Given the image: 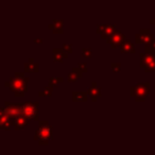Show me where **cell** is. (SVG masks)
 <instances>
[{
  "mask_svg": "<svg viewBox=\"0 0 155 155\" xmlns=\"http://www.w3.org/2000/svg\"><path fill=\"white\" fill-rule=\"evenodd\" d=\"M125 41V36L122 34V32L119 30H115V32L113 33V35L110 37V38H107V43L110 44V46H112V48H117L121 45H122L123 43H124Z\"/></svg>",
  "mask_w": 155,
  "mask_h": 155,
  "instance_id": "cell-7",
  "label": "cell"
},
{
  "mask_svg": "<svg viewBox=\"0 0 155 155\" xmlns=\"http://www.w3.org/2000/svg\"><path fill=\"white\" fill-rule=\"evenodd\" d=\"M29 121L26 119V117L20 115V116H17L16 118H14L13 120V125L15 127V130H21L24 127H26V125H28Z\"/></svg>",
  "mask_w": 155,
  "mask_h": 155,
  "instance_id": "cell-10",
  "label": "cell"
},
{
  "mask_svg": "<svg viewBox=\"0 0 155 155\" xmlns=\"http://www.w3.org/2000/svg\"><path fill=\"white\" fill-rule=\"evenodd\" d=\"M97 32L101 34V37L103 38H110L115 32L114 25H98Z\"/></svg>",
  "mask_w": 155,
  "mask_h": 155,
  "instance_id": "cell-8",
  "label": "cell"
},
{
  "mask_svg": "<svg viewBox=\"0 0 155 155\" xmlns=\"http://www.w3.org/2000/svg\"><path fill=\"white\" fill-rule=\"evenodd\" d=\"M86 93H87V95L91 96L93 101H96V100L98 99V97L101 96V89L97 88V87H89Z\"/></svg>",
  "mask_w": 155,
  "mask_h": 155,
  "instance_id": "cell-16",
  "label": "cell"
},
{
  "mask_svg": "<svg viewBox=\"0 0 155 155\" xmlns=\"http://www.w3.org/2000/svg\"><path fill=\"white\" fill-rule=\"evenodd\" d=\"M150 82H140L135 86L131 87L130 93L132 97L135 98L136 101H144L146 97L150 91Z\"/></svg>",
  "mask_w": 155,
  "mask_h": 155,
  "instance_id": "cell-3",
  "label": "cell"
},
{
  "mask_svg": "<svg viewBox=\"0 0 155 155\" xmlns=\"http://www.w3.org/2000/svg\"><path fill=\"white\" fill-rule=\"evenodd\" d=\"M39 127L36 131L34 136L35 140H38L39 144H48L50 139H52V135H53V129L51 125H49L48 121H41L39 120Z\"/></svg>",
  "mask_w": 155,
  "mask_h": 155,
  "instance_id": "cell-2",
  "label": "cell"
},
{
  "mask_svg": "<svg viewBox=\"0 0 155 155\" xmlns=\"http://www.w3.org/2000/svg\"><path fill=\"white\" fill-rule=\"evenodd\" d=\"M110 66H112V69L114 72H118V71H120V67H121V64L120 63H112L110 64Z\"/></svg>",
  "mask_w": 155,
  "mask_h": 155,
  "instance_id": "cell-22",
  "label": "cell"
},
{
  "mask_svg": "<svg viewBox=\"0 0 155 155\" xmlns=\"http://www.w3.org/2000/svg\"><path fill=\"white\" fill-rule=\"evenodd\" d=\"M140 66L144 68L146 72H152L155 70V54L141 53L140 54Z\"/></svg>",
  "mask_w": 155,
  "mask_h": 155,
  "instance_id": "cell-5",
  "label": "cell"
},
{
  "mask_svg": "<svg viewBox=\"0 0 155 155\" xmlns=\"http://www.w3.org/2000/svg\"><path fill=\"white\" fill-rule=\"evenodd\" d=\"M28 82L29 78L25 77L24 72H16L14 77L10 79L9 82H5V86L14 91L16 97H22L28 89Z\"/></svg>",
  "mask_w": 155,
  "mask_h": 155,
  "instance_id": "cell-1",
  "label": "cell"
},
{
  "mask_svg": "<svg viewBox=\"0 0 155 155\" xmlns=\"http://www.w3.org/2000/svg\"><path fill=\"white\" fill-rule=\"evenodd\" d=\"M154 87H155V84H154Z\"/></svg>",
  "mask_w": 155,
  "mask_h": 155,
  "instance_id": "cell-28",
  "label": "cell"
},
{
  "mask_svg": "<svg viewBox=\"0 0 155 155\" xmlns=\"http://www.w3.org/2000/svg\"><path fill=\"white\" fill-rule=\"evenodd\" d=\"M49 29H51L54 33H63V20L62 19H54L49 25Z\"/></svg>",
  "mask_w": 155,
  "mask_h": 155,
  "instance_id": "cell-12",
  "label": "cell"
},
{
  "mask_svg": "<svg viewBox=\"0 0 155 155\" xmlns=\"http://www.w3.org/2000/svg\"><path fill=\"white\" fill-rule=\"evenodd\" d=\"M153 38L154 37H153L150 29H141L140 32L135 35V41L137 44L144 43L146 45H149Z\"/></svg>",
  "mask_w": 155,
  "mask_h": 155,
  "instance_id": "cell-6",
  "label": "cell"
},
{
  "mask_svg": "<svg viewBox=\"0 0 155 155\" xmlns=\"http://www.w3.org/2000/svg\"><path fill=\"white\" fill-rule=\"evenodd\" d=\"M146 53L155 54V37L149 45H146Z\"/></svg>",
  "mask_w": 155,
  "mask_h": 155,
  "instance_id": "cell-18",
  "label": "cell"
},
{
  "mask_svg": "<svg viewBox=\"0 0 155 155\" xmlns=\"http://www.w3.org/2000/svg\"><path fill=\"white\" fill-rule=\"evenodd\" d=\"M63 50L66 52L67 54L68 53H72L73 50H72V45L71 44H64L63 45Z\"/></svg>",
  "mask_w": 155,
  "mask_h": 155,
  "instance_id": "cell-21",
  "label": "cell"
},
{
  "mask_svg": "<svg viewBox=\"0 0 155 155\" xmlns=\"http://www.w3.org/2000/svg\"><path fill=\"white\" fill-rule=\"evenodd\" d=\"M150 22H151V24H153V25L155 26V17L153 18V19H151V20H150Z\"/></svg>",
  "mask_w": 155,
  "mask_h": 155,
  "instance_id": "cell-27",
  "label": "cell"
},
{
  "mask_svg": "<svg viewBox=\"0 0 155 155\" xmlns=\"http://www.w3.org/2000/svg\"><path fill=\"white\" fill-rule=\"evenodd\" d=\"M72 99L75 102H85L87 100V93H85V91H74L72 94Z\"/></svg>",
  "mask_w": 155,
  "mask_h": 155,
  "instance_id": "cell-15",
  "label": "cell"
},
{
  "mask_svg": "<svg viewBox=\"0 0 155 155\" xmlns=\"http://www.w3.org/2000/svg\"><path fill=\"white\" fill-rule=\"evenodd\" d=\"M22 116L26 117L28 121L32 120V119L37 120L38 119V103L36 101L25 102L22 105Z\"/></svg>",
  "mask_w": 155,
  "mask_h": 155,
  "instance_id": "cell-4",
  "label": "cell"
},
{
  "mask_svg": "<svg viewBox=\"0 0 155 155\" xmlns=\"http://www.w3.org/2000/svg\"><path fill=\"white\" fill-rule=\"evenodd\" d=\"M68 54L63 50V48H53V61L55 63H62L64 58H66Z\"/></svg>",
  "mask_w": 155,
  "mask_h": 155,
  "instance_id": "cell-11",
  "label": "cell"
},
{
  "mask_svg": "<svg viewBox=\"0 0 155 155\" xmlns=\"http://www.w3.org/2000/svg\"><path fill=\"white\" fill-rule=\"evenodd\" d=\"M25 72H38V64L30 58L28 63L25 64Z\"/></svg>",
  "mask_w": 155,
  "mask_h": 155,
  "instance_id": "cell-13",
  "label": "cell"
},
{
  "mask_svg": "<svg viewBox=\"0 0 155 155\" xmlns=\"http://www.w3.org/2000/svg\"><path fill=\"white\" fill-rule=\"evenodd\" d=\"M72 72H74L75 74L78 75V78H81V77H82V75H83V72L80 70V69H79V67H73Z\"/></svg>",
  "mask_w": 155,
  "mask_h": 155,
  "instance_id": "cell-25",
  "label": "cell"
},
{
  "mask_svg": "<svg viewBox=\"0 0 155 155\" xmlns=\"http://www.w3.org/2000/svg\"><path fill=\"white\" fill-rule=\"evenodd\" d=\"M34 41H35V43H37V44H41V41H43V39H41V38H37V39H34Z\"/></svg>",
  "mask_w": 155,
  "mask_h": 155,
  "instance_id": "cell-26",
  "label": "cell"
},
{
  "mask_svg": "<svg viewBox=\"0 0 155 155\" xmlns=\"http://www.w3.org/2000/svg\"><path fill=\"white\" fill-rule=\"evenodd\" d=\"M121 52L122 53H134L135 52L134 45L130 41H124V43L121 45Z\"/></svg>",
  "mask_w": 155,
  "mask_h": 155,
  "instance_id": "cell-14",
  "label": "cell"
},
{
  "mask_svg": "<svg viewBox=\"0 0 155 155\" xmlns=\"http://www.w3.org/2000/svg\"><path fill=\"white\" fill-rule=\"evenodd\" d=\"M68 81L69 82H75L77 81V79H78V75L75 74L74 72H70V73H68Z\"/></svg>",
  "mask_w": 155,
  "mask_h": 155,
  "instance_id": "cell-23",
  "label": "cell"
},
{
  "mask_svg": "<svg viewBox=\"0 0 155 155\" xmlns=\"http://www.w3.org/2000/svg\"><path fill=\"white\" fill-rule=\"evenodd\" d=\"M13 120H14L13 117H12L11 115L7 114V113L1 108V115H0V127H1V129L9 131L10 127L13 125Z\"/></svg>",
  "mask_w": 155,
  "mask_h": 155,
  "instance_id": "cell-9",
  "label": "cell"
},
{
  "mask_svg": "<svg viewBox=\"0 0 155 155\" xmlns=\"http://www.w3.org/2000/svg\"><path fill=\"white\" fill-rule=\"evenodd\" d=\"M91 54H93V49L91 48H83L82 49L83 58H91Z\"/></svg>",
  "mask_w": 155,
  "mask_h": 155,
  "instance_id": "cell-20",
  "label": "cell"
},
{
  "mask_svg": "<svg viewBox=\"0 0 155 155\" xmlns=\"http://www.w3.org/2000/svg\"><path fill=\"white\" fill-rule=\"evenodd\" d=\"M52 93H53V88L50 86H46L45 88L41 91H39V97H43V96H47V97H51Z\"/></svg>",
  "mask_w": 155,
  "mask_h": 155,
  "instance_id": "cell-19",
  "label": "cell"
},
{
  "mask_svg": "<svg viewBox=\"0 0 155 155\" xmlns=\"http://www.w3.org/2000/svg\"><path fill=\"white\" fill-rule=\"evenodd\" d=\"M63 81H64V79L63 78H60V77H58V78H51L49 80V83H48V86H50V87H55V86H58L60 83H62Z\"/></svg>",
  "mask_w": 155,
  "mask_h": 155,
  "instance_id": "cell-17",
  "label": "cell"
},
{
  "mask_svg": "<svg viewBox=\"0 0 155 155\" xmlns=\"http://www.w3.org/2000/svg\"><path fill=\"white\" fill-rule=\"evenodd\" d=\"M78 67H79V69H80L83 73L87 72V64L86 63H80V64L78 65Z\"/></svg>",
  "mask_w": 155,
  "mask_h": 155,
  "instance_id": "cell-24",
  "label": "cell"
}]
</instances>
